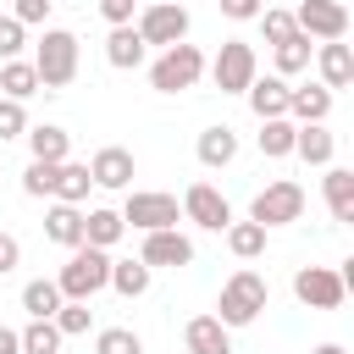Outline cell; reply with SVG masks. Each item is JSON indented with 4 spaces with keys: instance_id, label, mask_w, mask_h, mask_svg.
<instances>
[{
    "instance_id": "obj_1",
    "label": "cell",
    "mask_w": 354,
    "mask_h": 354,
    "mask_svg": "<svg viewBox=\"0 0 354 354\" xmlns=\"http://www.w3.org/2000/svg\"><path fill=\"white\" fill-rule=\"evenodd\" d=\"M266 304H271V288H266V277H260V271H249V266H238V271L221 282L216 321H221L227 332H232V326H254Z\"/></svg>"
},
{
    "instance_id": "obj_2",
    "label": "cell",
    "mask_w": 354,
    "mask_h": 354,
    "mask_svg": "<svg viewBox=\"0 0 354 354\" xmlns=\"http://www.w3.org/2000/svg\"><path fill=\"white\" fill-rule=\"evenodd\" d=\"M105 282H111V254L105 249H88V243H77L72 254H66V266L55 271V288H61V299H94V293H105Z\"/></svg>"
},
{
    "instance_id": "obj_3",
    "label": "cell",
    "mask_w": 354,
    "mask_h": 354,
    "mask_svg": "<svg viewBox=\"0 0 354 354\" xmlns=\"http://www.w3.org/2000/svg\"><path fill=\"white\" fill-rule=\"evenodd\" d=\"M33 72H39V88H66L77 77V33L66 28H44L39 33V50H33Z\"/></svg>"
},
{
    "instance_id": "obj_4",
    "label": "cell",
    "mask_w": 354,
    "mask_h": 354,
    "mask_svg": "<svg viewBox=\"0 0 354 354\" xmlns=\"http://www.w3.org/2000/svg\"><path fill=\"white\" fill-rule=\"evenodd\" d=\"M205 77V55H199V44H171V50H160L155 61H149V88L155 94H183V88H194Z\"/></svg>"
},
{
    "instance_id": "obj_5",
    "label": "cell",
    "mask_w": 354,
    "mask_h": 354,
    "mask_svg": "<svg viewBox=\"0 0 354 354\" xmlns=\"http://www.w3.org/2000/svg\"><path fill=\"white\" fill-rule=\"evenodd\" d=\"M304 216V188L293 183V177H277V183H266L254 199H249V221H260L266 232L271 227H288V221H299Z\"/></svg>"
},
{
    "instance_id": "obj_6",
    "label": "cell",
    "mask_w": 354,
    "mask_h": 354,
    "mask_svg": "<svg viewBox=\"0 0 354 354\" xmlns=\"http://www.w3.org/2000/svg\"><path fill=\"white\" fill-rule=\"evenodd\" d=\"M133 28H138V39H144V44L171 50V44H183V39H188V11H183V0H149V6L133 17Z\"/></svg>"
},
{
    "instance_id": "obj_7",
    "label": "cell",
    "mask_w": 354,
    "mask_h": 354,
    "mask_svg": "<svg viewBox=\"0 0 354 354\" xmlns=\"http://www.w3.org/2000/svg\"><path fill=\"white\" fill-rule=\"evenodd\" d=\"M210 72V83L221 88V94H243L254 77H260V61H254V44H243V39H227L221 50H216V61L205 66Z\"/></svg>"
},
{
    "instance_id": "obj_8",
    "label": "cell",
    "mask_w": 354,
    "mask_h": 354,
    "mask_svg": "<svg viewBox=\"0 0 354 354\" xmlns=\"http://www.w3.org/2000/svg\"><path fill=\"white\" fill-rule=\"evenodd\" d=\"M122 221H127L133 232H166V227H177V221H183V205H177L171 194L138 188V194H127V205H122Z\"/></svg>"
},
{
    "instance_id": "obj_9",
    "label": "cell",
    "mask_w": 354,
    "mask_h": 354,
    "mask_svg": "<svg viewBox=\"0 0 354 354\" xmlns=\"http://www.w3.org/2000/svg\"><path fill=\"white\" fill-rule=\"evenodd\" d=\"M293 28L315 44H332V39H343L348 33V6L343 0H299V11H293Z\"/></svg>"
},
{
    "instance_id": "obj_10",
    "label": "cell",
    "mask_w": 354,
    "mask_h": 354,
    "mask_svg": "<svg viewBox=\"0 0 354 354\" xmlns=\"http://www.w3.org/2000/svg\"><path fill=\"white\" fill-rule=\"evenodd\" d=\"M293 299L310 304V310H337L348 299V288H343V277L332 266H299L293 271Z\"/></svg>"
},
{
    "instance_id": "obj_11",
    "label": "cell",
    "mask_w": 354,
    "mask_h": 354,
    "mask_svg": "<svg viewBox=\"0 0 354 354\" xmlns=\"http://www.w3.org/2000/svg\"><path fill=\"white\" fill-rule=\"evenodd\" d=\"M183 221H194V227H205V232H227L232 205H227L221 188H210V183H188V194H183Z\"/></svg>"
},
{
    "instance_id": "obj_12",
    "label": "cell",
    "mask_w": 354,
    "mask_h": 354,
    "mask_svg": "<svg viewBox=\"0 0 354 354\" xmlns=\"http://www.w3.org/2000/svg\"><path fill=\"white\" fill-rule=\"evenodd\" d=\"M138 260H144L149 271H183V266H194V238H183L177 227H166V232H144Z\"/></svg>"
},
{
    "instance_id": "obj_13",
    "label": "cell",
    "mask_w": 354,
    "mask_h": 354,
    "mask_svg": "<svg viewBox=\"0 0 354 354\" xmlns=\"http://www.w3.org/2000/svg\"><path fill=\"white\" fill-rule=\"evenodd\" d=\"M133 171H138V160H133V149H122V144H105V149H94V160H88V183L94 188H127L133 183Z\"/></svg>"
},
{
    "instance_id": "obj_14",
    "label": "cell",
    "mask_w": 354,
    "mask_h": 354,
    "mask_svg": "<svg viewBox=\"0 0 354 354\" xmlns=\"http://www.w3.org/2000/svg\"><path fill=\"white\" fill-rule=\"evenodd\" d=\"M288 88H293V83L271 72V77H254V83L243 88V100H249V111H254L260 122H277V116H288Z\"/></svg>"
},
{
    "instance_id": "obj_15",
    "label": "cell",
    "mask_w": 354,
    "mask_h": 354,
    "mask_svg": "<svg viewBox=\"0 0 354 354\" xmlns=\"http://www.w3.org/2000/svg\"><path fill=\"white\" fill-rule=\"evenodd\" d=\"M326 116H332V88H321V83L288 88V122L293 127H310V122H326Z\"/></svg>"
},
{
    "instance_id": "obj_16",
    "label": "cell",
    "mask_w": 354,
    "mask_h": 354,
    "mask_svg": "<svg viewBox=\"0 0 354 354\" xmlns=\"http://www.w3.org/2000/svg\"><path fill=\"white\" fill-rule=\"evenodd\" d=\"M315 66H321V88H348L354 83V50L343 44V39H332V44H315Z\"/></svg>"
},
{
    "instance_id": "obj_17",
    "label": "cell",
    "mask_w": 354,
    "mask_h": 354,
    "mask_svg": "<svg viewBox=\"0 0 354 354\" xmlns=\"http://www.w3.org/2000/svg\"><path fill=\"white\" fill-rule=\"evenodd\" d=\"M122 232H127V221H122V210H111V205H94V210H83V243L88 249H116L122 243Z\"/></svg>"
},
{
    "instance_id": "obj_18",
    "label": "cell",
    "mask_w": 354,
    "mask_h": 354,
    "mask_svg": "<svg viewBox=\"0 0 354 354\" xmlns=\"http://www.w3.org/2000/svg\"><path fill=\"white\" fill-rule=\"evenodd\" d=\"M183 348L188 354H232V332L216 321V315H194L183 326Z\"/></svg>"
},
{
    "instance_id": "obj_19",
    "label": "cell",
    "mask_w": 354,
    "mask_h": 354,
    "mask_svg": "<svg viewBox=\"0 0 354 354\" xmlns=\"http://www.w3.org/2000/svg\"><path fill=\"white\" fill-rule=\"evenodd\" d=\"M144 55H149V44L138 39V28H133V22L105 33V61H111L116 72H138V66H144Z\"/></svg>"
},
{
    "instance_id": "obj_20",
    "label": "cell",
    "mask_w": 354,
    "mask_h": 354,
    "mask_svg": "<svg viewBox=\"0 0 354 354\" xmlns=\"http://www.w3.org/2000/svg\"><path fill=\"white\" fill-rule=\"evenodd\" d=\"M22 138H28L33 160H44V166H61V160H72V133H66V127H55V122H39V127H28Z\"/></svg>"
},
{
    "instance_id": "obj_21",
    "label": "cell",
    "mask_w": 354,
    "mask_h": 354,
    "mask_svg": "<svg viewBox=\"0 0 354 354\" xmlns=\"http://www.w3.org/2000/svg\"><path fill=\"white\" fill-rule=\"evenodd\" d=\"M293 155H299L304 166H332V155H337V133H332L326 122H310V127L293 133Z\"/></svg>"
},
{
    "instance_id": "obj_22",
    "label": "cell",
    "mask_w": 354,
    "mask_h": 354,
    "mask_svg": "<svg viewBox=\"0 0 354 354\" xmlns=\"http://www.w3.org/2000/svg\"><path fill=\"white\" fill-rule=\"evenodd\" d=\"M321 199H326L332 221H354V171H348V166H326V177H321Z\"/></svg>"
},
{
    "instance_id": "obj_23",
    "label": "cell",
    "mask_w": 354,
    "mask_h": 354,
    "mask_svg": "<svg viewBox=\"0 0 354 354\" xmlns=\"http://www.w3.org/2000/svg\"><path fill=\"white\" fill-rule=\"evenodd\" d=\"M194 149H199V166H210V171H216V166H232V160H238V133H232L227 122H216V127L199 133Z\"/></svg>"
},
{
    "instance_id": "obj_24",
    "label": "cell",
    "mask_w": 354,
    "mask_h": 354,
    "mask_svg": "<svg viewBox=\"0 0 354 354\" xmlns=\"http://www.w3.org/2000/svg\"><path fill=\"white\" fill-rule=\"evenodd\" d=\"M88 188H94V183H88V166H83V160H61V166H55V183H50V199H55V205H83Z\"/></svg>"
},
{
    "instance_id": "obj_25",
    "label": "cell",
    "mask_w": 354,
    "mask_h": 354,
    "mask_svg": "<svg viewBox=\"0 0 354 354\" xmlns=\"http://www.w3.org/2000/svg\"><path fill=\"white\" fill-rule=\"evenodd\" d=\"M44 238L61 243V249H77L83 243V210L77 205H50L44 210Z\"/></svg>"
},
{
    "instance_id": "obj_26",
    "label": "cell",
    "mask_w": 354,
    "mask_h": 354,
    "mask_svg": "<svg viewBox=\"0 0 354 354\" xmlns=\"http://www.w3.org/2000/svg\"><path fill=\"white\" fill-rule=\"evenodd\" d=\"M271 61H277V77H299V72H310V61H315V44L304 39V33H293V39H282V44H271Z\"/></svg>"
},
{
    "instance_id": "obj_27",
    "label": "cell",
    "mask_w": 354,
    "mask_h": 354,
    "mask_svg": "<svg viewBox=\"0 0 354 354\" xmlns=\"http://www.w3.org/2000/svg\"><path fill=\"white\" fill-rule=\"evenodd\" d=\"M33 94H39L33 61H22V55H17V61H0V100H17V105H22V100H33Z\"/></svg>"
},
{
    "instance_id": "obj_28",
    "label": "cell",
    "mask_w": 354,
    "mask_h": 354,
    "mask_svg": "<svg viewBox=\"0 0 354 354\" xmlns=\"http://www.w3.org/2000/svg\"><path fill=\"white\" fill-rule=\"evenodd\" d=\"M149 282H155V271H149L144 260H111V282H105V288H116L122 299H144Z\"/></svg>"
},
{
    "instance_id": "obj_29",
    "label": "cell",
    "mask_w": 354,
    "mask_h": 354,
    "mask_svg": "<svg viewBox=\"0 0 354 354\" xmlns=\"http://www.w3.org/2000/svg\"><path fill=\"white\" fill-rule=\"evenodd\" d=\"M22 310H28V321H50V315L61 310V288H55V277H33V282L22 288Z\"/></svg>"
},
{
    "instance_id": "obj_30",
    "label": "cell",
    "mask_w": 354,
    "mask_h": 354,
    "mask_svg": "<svg viewBox=\"0 0 354 354\" xmlns=\"http://www.w3.org/2000/svg\"><path fill=\"white\" fill-rule=\"evenodd\" d=\"M293 133H299V127H293L288 116H277V122H260L254 144H260V155H266V160H288V155H293Z\"/></svg>"
},
{
    "instance_id": "obj_31",
    "label": "cell",
    "mask_w": 354,
    "mask_h": 354,
    "mask_svg": "<svg viewBox=\"0 0 354 354\" xmlns=\"http://www.w3.org/2000/svg\"><path fill=\"white\" fill-rule=\"evenodd\" d=\"M227 249L238 260H260L266 254V227L260 221H227Z\"/></svg>"
},
{
    "instance_id": "obj_32",
    "label": "cell",
    "mask_w": 354,
    "mask_h": 354,
    "mask_svg": "<svg viewBox=\"0 0 354 354\" xmlns=\"http://www.w3.org/2000/svg\"><path fill=\"white\" fill-rule=\"evenodd\" d=\"M61 332H55V321H28L22 332H17V348L22 354H61Z\"/></svg>"
},
{
    "instance_id": "obj_33",
    "label": "cell",
    "mask_w": 354,
    "mask_h": 354,
    "mask_svg": "<svg viewBox=\"0 0 354 354\" xmlns=\"http://www.w3.org/2000/svg\"><path fill=\"white\" fill-rule=\"evenodd\" d=\"M50 321H55V332H61V337H83V332L94 326V310H88L83 299H61V310H55Z\"/></svg>"
},
{
    "instance_id": "obj_34",
    "label": "cell",
    "mask_w": 354,
    "mask_h": 354,
    "mask_svg": "<svg viewBox=\"0 0 354 354\" xmlns=\"http://www.w3.org/2000/svg\"><path fill=\"white\" fill-rule=\"evenodd\" d=\"M94 354H144V337L133 326H105L94 337Z\"/></svg>"
},
{
    "instance_id": "obj_35",
    "label": "cell",
    "mask_w": 354,
    "mask_h": 354,
    "mask_svg": "<svg viewBox=\"0 0 354 354\" xmlns=\"http://www.w3.org/2000/svg\"><path fill=\"white\" fill-rule=\"evenodd\" d=\"M254 22H260L266 44H282V39H293V33H299V28H293V11H277V6H266Z\"/></svg>"
},
{
    "instance_id": "obj_36",
    "label": "cell",
    "mask_w": 354,
    "mask_h": 354,
    "mask_svg": "<svg viewBox=\"0 0 354 354\" xmlns=\"http://www.w3.org/2000/svg\"><path fill=\"white\" fill-rule=\"evenodd\" d=\"M50 183H55V166L28 160V171H22V194H28V199H50Z\"/></svg>"
},
{
    "instance_id": "obj_37",
    "label": "cell",
    "mask_w": 354,
    "mask_h": 354,
    "mask_svg": "<svg viewBox=\"0 0 354 354\" xmlns=\"http://www.w3.org/2000/svg\"><path fill=\"white\" fill-rule=\"evenodd\" d=\"M22 133H28V105L0 100V144H6V138H22Z\"/></svg>"
},
{
    "instance_id": "obj_38",
    "label": "cell",
    "mask_w": 354,
    "mask_h": 354,
    "mask_svg": "<svg viewBox=\"0 0 354 354\" xmlns=\"http://www.w3.org/2000/svg\"><path fill=\"white\" fill-rule=\"evenodd\" d=\"M22 44H28V28H22L17 17H0V61H17Z\"/></svg>"
},
{
    "instance_id": "obj_39",
    "label": "cell",
    "mask_w": 354,
    "mask_h": 354,
    "mask_svg": "<svg viewBox=\"0 0 354 354\" xmlns=\"http://www.w3.org/2000/svg\"><path fill=\"white\" fill-rule=\"evenodd\" d=\"M50 6H55V0H17L11 17H17L22 28H33V22H50Z\"/></svg>"
},
{
    "instance_id": "obj_40",
    "label": "cell",
    "mask_w": 354,
    "mask_h": 354,
    "mask_svg": "<svg viewBox=\"0 0 354 354\" xmlns=\"http://www.w3.org/2000/svg\"><path fill=\"white\" fill-rule=\"evenodd\" d=\"M100 17H105L111 28H127V22L138 17V0H100Z\"/></svg>"
},
{
    "instance_id": "obj_41",
    "label": "cell",
    "mask_w": 354,
    "mask_h": 354,
    "mask_svg": "<svg viewBox=\"0 0 354 354\" xmlns=\"http://www.w3.org/2000/svg\"><path fill=\"white\" fill-rule=\"evenodd\" d=\"M221 6V17H232V22H254L260 11H266V0H216Z\"/></svg>"
},
{
    "instance_id": "obj_42",
    "label": "cell",
    "mask_w": 354,
    "mask_h": 354,
    "mask_svg": "<svg viewBox=\"0 0 354 354\" xmlns=\"http://www.w3.org/2000/svg\"><path fill=\"white\" fill-rule=\"evenodd\" d=\"M17 266H22V243H17L11 232H0V277H11Z\"/></svg>"
},
{
    "instance_id": "obj_43",
    "label": "cell",
    "mask_w": 354,
    "mask_h": 354,
    "mask_svg": "<svg viewBox=\"0 0 354 354\" xmlns=\"http://www.w3.org/2000/svg\"><path fill=\"white\" fill-rule=\"evenodd\" d=\"M0 354H22V348H17V332H11V326H0Z\"/></svg>"
},
{
    "instance_id": "obj_44",
    "label": "cell",
    "mask_w": 354,
    "mask_h": 354,
    "mask_svg": "<svg viewBox=\"0 0 354 354\" xmlns=\"http://www.w3.org/2000/svg\"><path fill=\"white\" fill-rule=\"evenodd\" d=\"M310 354H348V348H343V343H315Z\"/></svg>"
}]
</instances>
